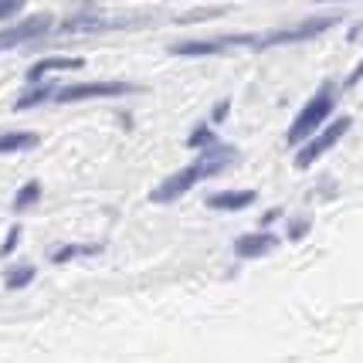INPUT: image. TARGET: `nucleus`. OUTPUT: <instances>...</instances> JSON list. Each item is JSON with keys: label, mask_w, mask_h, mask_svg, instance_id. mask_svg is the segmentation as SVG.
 <instances>
[{"label": "nucleus", "mask_w": 363, "mask_h": 363, "mask_svg": "<svg viewBox=\"0 0 363 363\" xmlns=\"http://www.w3.org/2000/svg\"><path fill=\"white\" fill-rule=\"evenodd\" d=\"M336 24V17H319V21H302L299 28H282V31H269V34H255V48H272V45H289V41H306V38H316L326 28Z\"/></svg>", "instance_id": "4"}, {"label": "nucleus", "mask_w": 363, "mask_h": 363, "mask_svg": "<svg viewBox=\"0 0 363 363\" xmlns=\"http://www.w3.org/2000/svg\"><path fill=\"white\" fill-rule=\"evenodd\" d=\"M333 102H336V95H333V85H323L306 106H302V112L296 116V123L289 126V133H285V140L292 143H302V140H309L313 133H316L319 126H323V119L333 112Z\"/></svg>", "instance_id": "2"}, {"label": "nucleus", "mask_w": 363, "mask_h": 363, "mask_svg": "<svg viewBox=\"0 0 363 363\" xmlns=\"http://www.w3.org/2000/svg\"><path fill=\"white\" fill-rule=\"evenodd\" d=\"M272 248H279V238L269 235V231L241 235L235 241V255H238V258H262V255H269Z\"/></svg>", "instance_id": "7"}, {"label": "nucleus", "mask_w": 363, "mask_h": 363, "mask_svg": "<svg viewBox=\"0 0 363 363\" xmlns=\"http://www.w3.org/2000/svg\"><path fill=\"white\" fill-rule=\"evenodd\" d=\"M17 238H21V228H11V235H7V241H4V245H0V255H11L14 252V245H17Z\"/></svg>", "instance_id": "18"}, {"label": "nucleus", "mask_w": 363, "mask_h": 363, "mask_svg": "<svg viewBox=\"0 0 363 363\" xmlns=\"http://www.w3.org/2000/svg\"><path fill=\"white\" fill-rule=\"evenodd\" d=\"M48 31H51V14H34L28 21H21V24H11V28L0 31V51L24 45V41H34V38H41Z\"/></svg>", "instance_id": "6"}, {"label": "nucleus", "mask_w": 363, "mask_h": 363, "mask_svg": "<svg viewBox=\"0 0 363 363\" xmlns=\"http://www.w3.org/2000/svg\"><path fill=\"white\" fill-rule=\"evenodd\" d=\"M306 228H309L306 221H296V224H292V241H299V238L306 235Z\"/></svg>", "instance_id": "19"}, {"label": "nucleus", "mask_w": 363, "mask_h": 363, "mask_svg": "<svg viewBox=\"0 0 363 363\" xmlns=\"http://www.w3.org/2000/svg\"><path fill=\"white\" fill-rule=\"evenodd\" d=\"M41 143L38 133H0V153H21V150H34Z\"/></svg>", "instance_id": "11"}, {"label": "nucleus", "mask_w": 363, "mask_h": 363, "mask_svg": "<svg viewBox=\"0 0 363 363\" xmlns=\"http://www.w3.org/2000/svg\"><path fill=\"white\" fill-rule=\"evenodd\" d=\"M350 126H353V119H350V116H343V119H336L330 129H323V133H316V136H309V143H306L299 153H296V167H299V170L313 167V160H319L326 150H333V146L340 143V136H343Z\"/></svg>", "instance_id": "3"}, {"label": "nucleus", "mask_w": 363, "mask_h": 363, "mask_svg": "<svg viewBox=\"0 0 363 363\" xmlns=\"http://www.w3.org/2000/svg\"><path fill=\"white\" fill-rule=\"evenodd\" d=\"M85 252H95V248H72V245H68V248H58V252L51 255V262H55V265H62V262L75 258V255H85Z\"/></svg>", "instance_id": "16"}, {"label": "nucleus", "mask_w": 363, "mask_h": 363, "mask_svg": "<svg viewBox=\"0 0 363 363\" xmlns=\"http://www.w3.org/2000/svg\"><path fill=\"white\" fill-rule=\"evenodd\" d=\"M51 95H55V89H51V85H38V89H31V92H24L21 99H17L14 109H31V106H38V102L51 99Z\"/></svg>", "instance_id": "14"}, {"label": "nucleus", "mask_w": 363, "mask_h": 363, "mask_svg": "<svg viewBox=\"0 0 363 363\" xmlns=\"http://www.w3.org/2000/svg\"><path fill=\"white\" fill-rule=\"evenodd\" d=\"M235 157H238V153L231 150V146H214V150H207L201 160H194L190 167L177 170L174 177H167V180H163V184H160V187L150 194V201H153V204H170V201H177V197H184L190 187H197L201 180H207V177H214V174H221V170Z\"/></svg>", "instance_id": "1"}, {"label": "nucleus", "mask_w": 363, "mask_h": 363, "mask_svg": "<svg viewBox=\"0 0 363 363\" xmlns=\"http://www.w3.org/2000/svg\"><path fill=\"white\" fill-rule=\"evenodd\" d=\"M126 92H136L133 85L126 82H85V85H65V89H55L51 99L58 102H79V99H106V95H126Z\"/></svg>", "instance_id": "5"}, {"label": "nucleus", "mask_w": 363, "mask_h": 363, "mask_svg": "<svg viewBox=\"0 0 363 363\" xmlns=\"http://www.w3.org/2000/svg\"><path fill=\"white\" fill-rule=\"evenodd\" d=\"M228 116V102H218V109H214V119H224Z\"/></svg>", "instance_id": "20"}, {"label": "nucleus", "mask_w": 363, "mask_h": 363, "mask_svg": "<svg viewBox=\"0 0 363 363\" xmlns=\"http://www.w3.org/2000/svg\"><path fill=\"white\" fill-rule=\"evenodd\" d=\"M34 275H38V269L34 265H21V269H11L7 275H4V285L14 292V289H24V285L34 282Z\"/></svg>", "instance_id": "12"}, {"label": "nucleus", "mask_w": 363, "mask_h": 363, "mask_svg": "<svg viewBox=\"0 0 363 363\" xmlns=\"http://www.w3.org/2000/svg\"><path fill=\"white\" fill-rule=\"evenodd\" d=\"M190 150H201V146H214V133L207 126H197L194 133H190V140H187Z\"/></svg>", "instance_id": "15"}, {"label": "nucleus", "mask_w": 363, "mask_h": 363, "mask_svg": "<svg viewBox=\"0 0 363 363\" xmlns=\"http://www.w3.org/2000/svg\"><path fill=\"white\" fill-rule=\"evenodd\" d=\"M255 204V190H221V194H211L207 207L214 211H245Z\"/></svg>", "instance_id": "8"}, {"label": "nucleus", "mask_w": 363, "mask_h": 363, "mask_svg": "<svg viewBox=\"0 0 363 363\" xmlns=\"http://www.w3.org/2000/svg\"><path fill=\"white\" fill-rule=\"evenodd\" d=\"M82 58H41V62L31 65V72H28V79L31 82H41L48 75V72H75V68H82Z\"/></svg>", "instance_id": "9"}, {"label": "nucleus", "mask_w": 363, "mask_h": 363, "mask_svg": "<svg viewBox=\"0 0 363 363\" xmlns=\"http://www.w3.org/2000/svg\"><path fill=\"white\" fill-rule=\"evenodd\" d=\"M24 7V0H0V17H14Z\"/></svg>", "instance_id": "17"}, {"label": "nucleus", "mask_w": 363, "mask_h": 363, "mask_svg": "<svg viewBox=\"0 0 363 363\" xmlns=\"http://www.w3.org/2000/svg\"><path fill=\"white\" fill-rule=\"evenodd\" d=\"M38 201H41V184H38V180H31V184H24V187L17 190L14 211H28V207L38 204Z\"/></svg>", "instance_id": "13"}, {"label": "nucleus", "mask_w": 363, "mask_h": 363, "mask_svg": "<svg viewBox=\"0 0 363 363\" xmlns=\"http://www.w3.org/2000/svg\"><path fill=\"white\" fill-rule=\"evenodd\" d=\"M106 28H119V21H102V17L82 14V17H72V21H65L58 31H62V34H82V31H106Z\"/></svg>", "instance_id": "10"}]
</instances>
